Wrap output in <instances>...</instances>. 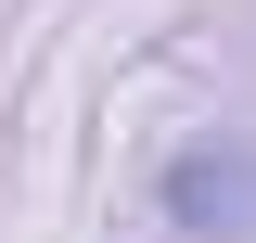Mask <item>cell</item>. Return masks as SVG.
Masks as SVG:
<instances>
[{
  "mask_svg": "<svg viewBox=\"0 0 256 243\" xmlns=\"http://www.w3.org/2000/svg\"><path fill=\"white\" fill-rule=\"evenodd\" d=\"M166 205L180 218H256V166H205V154H192L180 180H166Z\"/></svg>",
  "mask_w": 256,
  "mask_h": 243,
  "instance_id": "obj_1",
  "label": "cell"
}]
</instances>
